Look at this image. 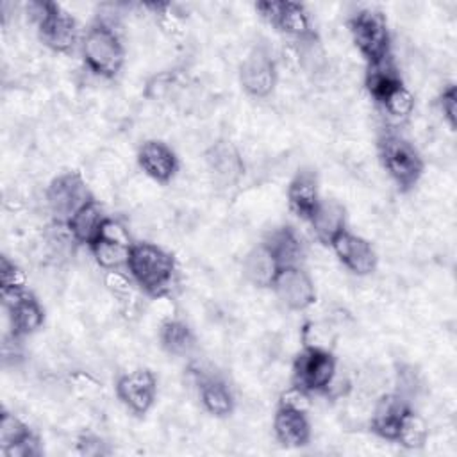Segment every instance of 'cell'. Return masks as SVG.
<instances>
[{
  "label": "cell",
  "instance_id": "cell-18",
  "mask_svg": "<svg viewBox=\"0 0 457 457\" xmlns=\"http://www.w3.org/2000/svg\"><path fill=\"white\" fill-rule=\"evenodd\" d=\"M286 198H287L289 211L296 218L309 221L321 200L316 170L309 166L300 168L287 184Z\"/></svg>",
  "mask_w": 457,
  "mask_h": 457
},
{
  "label": "cell",
  "instance_id": "cell-21",
  "mask_svg": "<svg viewBox=\"0 0 457 457\" xmlns=\"http://www.w3.org/2000/svg\"><path fill=\"white\" fill-rule=\"evenodd\" d=\"M107 218L109 216L104 212V207L95 198V200L87 202L84 207H80L66 221V228L75 243L89 248L100 237Z\"/></svg>",
  "mask_w": 457,
  "mask_h": 457
},
{
  "label": "cell",
  "instance_id": "cell-15",
  "mask_svg": "<svg viewBox=\"0 0 457 457\" xmlns=\"http://www.w3.org/2000/svg\"><path fill=\"white\" fill-rule=\"evenodd\" d=\"M330 248L337 261L357 277H366L377 268L378 257L371 243L362 236L350 232L348 228L332 241Z\"/></svg>",
  "mask_w": 457,
  "mask_h": 457
},
{
  "label": "cell",
  "instance_id": "cell-16",
  "mask_svg": "<svg viewBox=\"0 0 457 457\" xmlns=\"http://www.w3.org/2000/svg\"><path fill=\"white\" fill-rule=\"evenodd\" d=\"M411 409H412L411 402L395 391L380 395L375 400L373 409H371L370 430L377 437L395 443L398 437L402 421Z\"/></svg>",
  "mask_w": 457,
  "mask_h": 457
},
{
  "label": "cell",
  "instance_id": "cell-29",
  "mask_svg": "<svg viewBox=\"0 0 457 457\" xmlns=\"http://www.w3.org/2000/svg\"><path fill=\"white\" fill-rule=\"evenodd\" d=\"M32 434L30 427L21 421L14 412L2 411L0 416V452H5Z\"/></svg>",
  "mask_w": 457,
  "mask_h": 457
},
{
  "label": "cell",
  "instance_id": "cell-34",
  "mask_svg": "<svg viewBox=\"0 0 457 457\" xmlns=\"http://www.w3.org/2000/svg\"><path fill=\"white\" fill-rule=\"evenodd\" d=\"M278 407L300 411V412H309L311 409V393L305 391L303 387L291 384L286 387L280 396H278Z\"/></svg>",
  "mask_w": 457,
  "mask_h": 457
},
{
  "label": "cell",
  "instance_id": "cell-22",
  "mask_svg": "<svg viewBox=\"0 0 457 457\" xmlns=\"http://www.w3.org/2000/svg\"><path fill=\"white\" fill-rule=\"evenodd\" d=\"M280 271V264L275 261V257L268 252V248L262 243H257L252 246L243 261H241V273L243 278L259 289H271V284L275 277Z\"/></svg>",
  "mask_w": 457,
  "mask_h": 457
},
{
  "label": "cell",
  "instance_id": "cell-6",
  "mask_svg": "<svg viewBox=\"0 0 457 457\" xmlns=\"http://www.w3.org/2000/svg\"><path fill=\"white\" fill-rule=\"evenodd\" d=\"M45 200L54 221L66 225V221L80 207L95 200V196L80 171H62L48 182Z\"/></svg>",
  "mask_w": 457,
  "mask_h": 457
},
{
  "label": "cell",
  "instance_id": "cell-13",
  "mask_svg": "<svg viewBox=\"0 0 457 457\" xmlns=\"http://www.w3.org/2000/svg\"><path fill=\"white\" fill-rule=\"evenodd\" d=\"M271 289L289 311H305L316 300L314 282L300 264L280 268Z\"/></svg>",
  "mask_w": 457,
  "mask_h": 457
},
{
  "label": "cell",
  "instance_id": "cell-9",
  "mask_svg": "<svg viewBox=\"0 0 457 457\" xmlns=\"http://www.w3.org/2000/svg\"><path fill=\"white\" fill-rule=\"evenodd\" d=\"M255 11L278 32L295 37L298 43L316 37L309 14L302 4L287 0H262L255 4Z\"/></svg>",
  "mask_w": 457,
  "mask_h": 457
},
{
  "label": "cell",
  "instance_id": "cell-4",
  "mask_svg": "<svg viewBox=\"0 0 457 457\" xmlns=\"http://www.w3.org/2000/svg\"><path fill=\"white\" fill-rule=\"evenodd\" d=\"M37 27L39 41L57 54H70L80 41L75 18L55 2L29 4Z\"/></svg>",
  "mask_w": 457,
  "mask_h": 457
},
{
  "label": "cell",
  "instance_id": "cell-31",
  "mask_svg": "<svg viewBox=\"0 0 457 457\" xmlns=\"http://www.w3.org/2000/svg\"><path fill=\"white\" fill-rule=\"evenodd\" d=\"M423 387L421 377L412 364H398L395 371V393L402 395L405 400H412Z\"/></svg>",
  "mask_w": 457,
  "mask_h": 457
},
{
  "label": "cell",
  "instance_id": "cell-24",
  "mask_svg": "<svg viewBox=\"0 0 457 457\" xmlns=\"http://www.w3.org/2000/svg\"><path fill=\"white\" fill-rule=\"evenodd\" d=\"M261 243L275 257L280 268L296 266L303 259V245L298 232L289 225H280L266 232Z\"/></svg>",
  "mask_w": 457,
  "mask_h": 457
},
{
  "label": "cell",
  "instance_id": "cell-33",
  "mask_svg": "<svg viewBox=\"0 0 457 457\" xmlns=\"http://www.w3.org/2000/svg\"><path fill=\"white\" fill-rule=\"evenodd\" d=\"M75 448L84 457H104L112 452L109 443L93 432H82L75 441Z\"/></svg>",
  "mask_w": 457,
  "mask_h": 457
},
{
  "label": "cell",
  "instance_id": "cell-27",
  "mask_svg": "<svg viewBox=\"0 0 457 457\" xmlns=\"http://www.w3.org/2000/svg\"><path fill=\"white\" fill-rule=\"evenodd\" d=\"M427 437H428V427L425 420L420 414H416L414 409H411L402 421V427L395 443H398L407 450H418L425 446Z\"/></svg>",
  "mask_w": 457,
  "mask_h": 457
},
{
  "label": "cell",
  "instance_id": "cell-3",
  "mask_svg": "<svg viewBox=\"0 0 457 457\" xmlns=\"http://www.w3.org/2000/svg\"><path fill=\"white\" fill-rule=\"evenodd\" d=\"M378 161L393 184L402 191H411L423 177L425 161L418 148L396 132H386L377 141Z\"/></svg>",
  "mask_w": 457,
  "mask_h": 457
},
{
  "label": "cell",
  "instance_id": "cell-35",
  "mask_svg": "<svg viewBox=\"0 0 457 457\" xmlns=\"http://www.w3.org/2000/svg\"><path fill=\"white\" fill-rule=\"evenodd\" d=\"M5 457H37L41 455V441L39 437L32 432L29 437H25L21 443L16 446L2 452Z\"/></svg>",
  "mask_w": 457,
  "mask_h": 457
},
{
  "label": "cell",
  "instance_id": "cell-14",
  "mask_svg": "<svg viewBox=\"0 0 457 457\" xmlns=\"http://www.w3.org/2000/svg\"><path fill=\"white\" fill-rule=\"evenodd\" d=\"M141 171L157 184H168L175 179L180 168L175 150L161 139H146L141 143L136 154Z\"/></svg>",
  "mask_w": 457,
  "mask_h": 457
},
{
  "label": "cell",
  "instance_id": "cell-5",
  "mask_svg": "<svg viewBox=\"0 0 457 457\" xmlns=\"http://www.w3.org/2000/svg\"><path fill=\"white\" fill-rule=\"evenodd\" d=\"M352 41L366 62L391 54V32L386 16L377 9H361L348 20Z\"/></svg>",
  "mask_w": 457,
  "mask_h": 457
},
{
  "label": "cell",
  "instance_id": "cell-1",
  "mask_svg": "<svg viewBox=\"0 0 457 457\" xmlns=\"http://www.w3.org/2000/svg\"><path fill=\"white\" fill-rule=\"evenodd\" d=\"M125 270L134 286H137L146 296L161 298L173 284L177 262L162 246L150 241H137L130 248Z\"/></svg>",
  "mask_w": 457,
  "mask_h": 457
},
{
  "label": "cell",
  "instance_id": "cell-11",
  "mask_svg": "<svg viewBox=\"0 0 457 457\" xmlns=\"http://www.w3.org/2000/svg\"><path fill=\"white\" fill-rule=\"evenodd\" d=\"M204 162L212 184L218 187H232L245 175L243 155L227 137H220L205 148Z\"/></svg>",
  "mask_w": 457,
  "mask_h": 457
},
{
  "label": "cell",
  "instance_id": "cell-25",
  "mask_svg": "<svg viewBox=\"0 0 457 457\" xmlns=\"http://www.w3.org/2000/svg\"><path fill=\"white\" fill-rule=\"evenodd\" d=\"M366 64L368 66L364 73V86L377 104H380L395 87L403 84L400 70L391 54Z\"/></svg>",
  "mask_w": 457,
  "mask_h": 457
},
{
  "label": "cell",
  "instance_id": "cell-32",
  "mask_svg": "<svg viewBox=\"0 0 457 457\" xmlns=\"http://www.w3.org/2000/svg\"><path fill=\"white\" fill-rule=\"evenodd\" d=\"M436 105L439 109V114L450 127V130H455V123H457V87H455V84H448L441 89V93L436 98Z\"/></svg>",
  "mask_w": 457,
  "mask_h": 457
},
{
  "label": "cell",
  "instance_id": "cell-7",
  "mask_svg": "<svg viewBox=\"0 0 457 457\" xmlns=\"http://www.w3.org/2000/svg\"><path fill=\"white\" fill-rule=\"evenodd\" d=\"M337 373V359L325 346L303 345L293 361V384L311 395H325Z\"/></svg>",
  "mask_w": 457,
  "mask_h": 457
},
{
  "label": "cell",
  "instance_id": "cell-19",
  "mask_svg": "<svg viewBox=\"0 0 457 457\" xmlns=\"http://www.w3.org/2000/svg\"><path fill=\"white\" fill-rule=\"evenodd\" d=\"M273 434L275 439L286 448H302L307 446L312 436L311 421L307 412L278 407L273 414Z\"/></svg>",
  "mask_w": 457,
  "mask_h": 457
},
{
  "label": "cell",
  "instance_id": "cell-20",
  "mask_svg": "<svg viewBox=\"0 0 457 457\" xmlns=\"http://www.w3.org/2000/svg\"><path fill=\"white\" fill-rule=\"evenodd\" d=\"M309 223L316 239L330 246L332 241L346 230V209L336 198H321Z\"/></svg>",
  "mask_w": 457,
  "mask_h": 457
},
{
  "label": "cell",
  "instance_id": "cell-2",
  "mask_svg": "<svg viewBox=\"0 0 457 457\" xmlns=\"http://www.w3.org/2000/svg\"><path fill=\"white\" fill-rule=\"evenodd\" d=\"M80 54L86 68L102 79H114L125 64V48L114 30L105 20H95L80 37Z\"/></svg>",
  "mask_w": 457,
  "mask_h": 457
},
{
  "label": "cell",
  "instance_id": "cell-30",
  "mask_svg": "<svg viewBox=\"0 0 457 457\" xmlns=\"http://www.w3.org/2000/svg\"><path fill=\"white\" fill-rule=\"evenodd\" d=\"M27 289L25 287V273L21 268L11 261L7 255L0 257V293L2 298L12 296L20 291Z\"/></svg>",
  "mask_w": 457,
  "mask_h": 457
},
{
  "label": "cell",
  "instance_id": "cell-10",
  "mask_svg": "<svg viewBox=\"0 0 457 457\" xmlns=\"http://www.w3.org/2000/svg\"><path fill=\"white\" fill-rule=\"evenodd\" d=\"M118 400L136 416H145L157 398V378L148 368H134L118 377L114 384Z\"/></svg>",
  "mask_w": 457,
  "mask_h": 457
},
{
  "label": "cell",
  "instance_id": "cell-23",
  "mask_svg": "<svg viewBox=\"0 0 457 457\" xmlns=\"http://www.w3.org/2000/svg\"><path fill=\"white\" fill-rule=\"evenodd\" d=\"M198 395L204 409L214 418H228L236 409L234 395L228 384L216 375L200 373L196 378Z\"/></svg>",
  "mask_w": 457,
  "mask_h": 457
},
{
  "label": "cell",
  "instance_id": "cell-26",
  "mask_svg": "<svg viewBox=\"0 0 457 457\" xmlns=\"http://www.w3.org/2000/svg\"><path fill=\"white\" fill-rule=\"evenodd\" d=\"M159 343L168 355L186 357L195 352L196 336L186 321L170 318V320H164L159 327Z\"/></svg>",
  "mask_w": 457,
  "mask_h": 457
},
{
  "label": "cell",
  "instance_id": "cell-8",
  "mask_svg": "<svg viewBox=\"0 0 457 457\" xmlns=\"http://www.w3.org/2000/svg\"><path fill=\"white\" fill-rule=\"evenodd\" d=\"M277 62L271 50L257 43L250 48L239 64V84L241 89L252 98H266L277 86Z\"/></svg>",
  "mask_w": 457,
  "mask_h": 457
},
{
  "label": "cell",
  "instance_id": "cell-12",
  "mask_svg": "<svg viewBox=\"0 0 457 457\" xmlns=\"http://www.w3.org/2000/svg\"><path fill=\"white\" fill-rule=\"evenodd\" d=\"M132 245L129 230L120 221L107 218L100 237L89 246V252L102 270L120 271L127 268Z\"/></svg>",
  "mask_w": 457,
  "mask_h": 457
},
{
  "label": "cell",
  "instance_id": "cell-17",
  "mask_svg": "<svg viewBox=\"0 0 457 457\" xmlns=\"http://www.w3.org/2000/svg\"><path fill=\"white\" fill-rule=\"evenodd\" d=\"M5 311H7V320H9V328L11 336L21 339L25 336H30L37 332L43 323H45V309L39 303V300L27 289L2 298Z\"/></svg>",
  "mask_w": 457,
  "mask_h": 457
},
{
  "label": "cell",
  "instance_id": "cell-28",
  "mask_svg": "<svg viewBox=\"0 0 457 457\" xmlns=\"http://www.w3.org/2000/svg\"><path fill=\"white\" fill-rule=\"evenodd\" d=\"M378 105L384 109V112L389 118L396 121H403L412 114L416 100H414V95L409 91V87L405 84H400Z\"/></svg>",
  "mask_w": 457,
  "mask_h": 457
}]
</instances>
